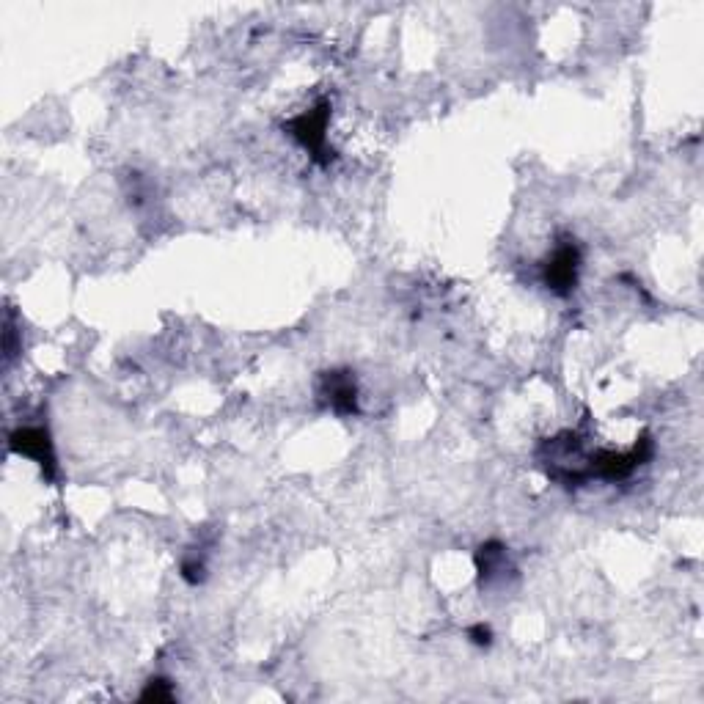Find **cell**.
I'll return each mask as SVG.
<instances>
[{
	"label": "cell",
	"instance_id": "cell-1",
	"mask_svg": "<svg viewBox=\"0 0 704 704\" xmlns=\"http://www.w3.org/2000/svg\"><path fill=\"white\" fill-rule=\"evenodd\" d=\"M578 273H581V248L578 242L567 240L556 245V251L550 253V259L542 267V278L553 295H570L575 284H578Z\"/></svg>",
	"mask_w": 704,
	"mask_h": 704
},
{
	"label": "cell",
	"instance_id": "cell-2",
	"mask_svg": "<svg viewBox=\"0 0 704 704\" xmlns=\"http://www.w3.org/2000/svg\"><path fill=\"white\" fill-rule=\"evenodd\" d=\"M328 119H330V105L328 102H319L306 113H300L297 119L289 121V132L303 149L314 154L317 160H328Z\"/></svg>",
	"mask_w": 704,
	"mask_h": 704
},
{
	"label": "cell",
	"instance_id": "cell-3",
	"mask_svg": "<svg viewBox=\"0 0 704 704\" xmlns=\"http://www.w3.org/2000/svg\"><path fill=\"white\" fill-rule=\"evenodd\" d=\"M9 446L14 454L20 457H28L33 460L42 473L53 482L55 479V451H53V440H50V432L44 427H20L11 432Z\"/></svg>",
	"mask_w": 704,
	"mask_h": 704
},
{
	"label": "cell",
	"instance_id": "cell-4",
	"mask_svg": "<svg viewBox=\"0 0 704 704\" xmlns=\"http://www.w3.org/2000/svg\"><path fill=\"white\" fill-rule=\"evenodd\" d=\"M319 396L325 399V405L339 413V416H352L358 413V385L350 372H325Z\"/></svg>",
	"mask_w": 704,
	"mask_h": 704
},
{
	"label": "cell",
	"instance_id": "cell-5",
	"mask_svg": "<svg viewBox=\"0 0 704 704\" xmlns=\"http://www.w3.org/2000/svg\"><path fill=\"white\" fill-rule=\"evenodd\" d=\"M476 570L482 583H493L495 578H504L506 572H512L509 564V553L501 542H484L482 548L476 550Z\"/></svg>",
	"mask_w": 704,
	"mask_h": 704
},
{
	"label": "cell",
	"instance_id": "cell-6",
	"mask_svg": "<svg viewBox=\"0 0 704 704\" xmlns=\"http://www.w3.org/2000/svg\"><path fill=\"white\" fill-rule=\"evenodd\" d=\"M143 702H171L174 699V688H171V682L168 680H149L146 682V688H143L141 693Z\"/></svg>",
	"mask_w": 704,
	"mask_h": 704
},
{
	"label": "cell",
	"instance_id": "cell-7",
	"mask_svg": "<svg viewBox=\"0 0 704 704\" xmlns=\"http://www.w3.org/2000/svg\"><path fill=\"white\" fill-rule=\"evenodd\" d=\"M204 575H207V561L201 559V556H187L185 561H182V578H185L187 583H201L204 581Z\"/></svg>",
	"mask_w": 704,
	"mask_h": 704
},
{
	"label": "cell",
	"instance_id": "cell-8",
	"mask_svg": "<svg viewBox=\"0 0 704 704\" xmlns=\"http://www.w3.org/2000/svg\"><path fill=\"white\" fill-rule=\"evenodd\" d=\"M468 638H471L476 647H490V641H493V630H490V625H473L471 630H468Z\"/></svg>",
	"mask_w": 704,
	"mask_h": 704
}]
</instances>
